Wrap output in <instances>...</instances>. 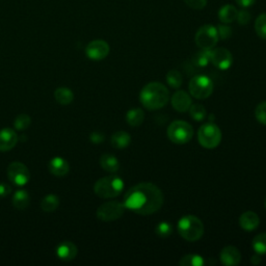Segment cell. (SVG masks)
Wrapping results in <instances>:
<instances>
[{
    "label": "cell",
    "mask_w": 266,
    "mask_h": 266,
    "mask_svg": "<svg viewBox=\"0 0 266 266\" xmlns=\"http://www.w3.org/2000/svg\"><path fill=\"white\" fill-rule=\"evenodd\" d=\"M124 206L140 215H151L163 204L162 191L153 183L144 182L131 187L124 196Z\"/></svg>",
    "instance_id": "1"
},
{
    "label": "cell",
    "mask_w": 266,
    "mask_h": 266,
    "mask_svg": "<svg viewBox=\"0 0 266 266\" xmlns=\"http://www.w3.org/2000/svg\"><path fill=\"white\" fill-rule=\"evenodd\" d=\"M141 102L149 110H156L164 107L170 100V92L160 82H150L144 86L140 94Z\"/></svg>",
    "instance_id": "2"
},
{
    "label": "cell",
    "mask_w": 266,
    "mask_h": 266,
    "mask_svg": "<svg viewBox=\"0 0 266 266\" xmlns=\"http://www.w3.org/2000/svg\"><path fill=\"white\" fill-rule=\"evenodd\" d=\"M178 232L183 239L197 241L204 234V225L194 215H184L178 220Z\"/></svg>",
    "instance_id": "3"
},
{
    "label": "cell",
    "mask_w": 266,
    "mask_h": 266,
    "mask_svg": "<svg viewBox=\"0 0 266 266\" xmlns=\"http://www.w3.org/2000/svg\"><path fill=\"white\" fill-rule=\"evenodd\" d=\"M124 189V181L118 176H108L98 180L94 186L95 193L102 198L118 196Z\"/></svg>",
    "instance_id": "4"
},
{
    "label": "cell",
    "mask_w": 266,
    "mask_h": 266,
    "mask_svg": "<svg viewBox=\"0 0 266 266\" xmlns=\"http://www.w3.org/2000/svg\"><path fill=\"white\" fill-rule=\"evenodd\" d=\"M168 137L174 144H187L193 137V128L185 121H174L168 128Z\"/></svg>",
    "instance_id": "5"
},
{
    "label": "cell",
    "mask_w": 266,
    "mask_h": 266,
    "mask_svg": "<svg viewBox=\"0 0 266 266\" xmlns=\"http://www.w3.org/2000/svg\"><path fill=\"white\" fill-rule=\"evenodd\" d=\"M197 140L202 147L206 149H214L220 144L221 131L213 123L204 124L197 131Z\"/></svg>",
    "instance_id": "6"
},
{
    "label": "cell",
    "mask_w": 266,
    "mask_h": 266,
    "mask_svg": "<svg viewBox=\"0 0 266 266\" xmlns=\"http://www.w3.org/2000/svg\"><path fill=\"white\" fill-rule=\"evenodd\" d=\"M189 92L196 99H206L213 92V82L208 76L196 75L189 81Z\"/></svg>",
    "instance_id": "7"
},
{
    "label": "cell",
    "mask_w": 266,
    "mask_h": 266,
    "mask_svg": "<svg viewBox=\"0 0 266 266\" xmlns=\"http://www.w3.org/2000/svg\"><path fill=\"white\" fill-rule=\"evenodd\" d=\"M217 28L212 25H204L199 27L195 33V44L201 49H212L218 42Z\"/></svg>",
    "instance_id": "8"
},
{
    "label": "cell",
    "mask_w": 266,
    "mask_h": 266,
    "mask_svg": "<svg viewBox=\"0 0 266 266\" xmlns=\"http://www.w3.org/2000/svg\"><path fill=\"white\" fill-rule=\"evenodd\" d=\"M125 209L124 204L121 202H106L98 208L97 217L103 221H113L119 219L124 214Z\"/></svg>",
    "instance_id": "9"
},
{
    "label": "cell",
    "mask_w": 266,
    "mask_h": 266,
    "mask_svg": "<svg viewBox=\"0 0 266 266\" xmlns=\"http://www.w3.org/2000/svg\"><path fill=\"white\" fill-rule=\"evenodd\" d=\"M8 177L12 183L23 186L28 183L30 173L25 164L15 161L8 166Z\"/></svg>",
    "instance_id": "10"
},
{
    "label": "cell",
    "mask_w": 266,
    "mask_h": 266,
    "mask_svg": "<svg viewBox=\"0 0 266 266\" xmlns=\"http://www.w3.org/2000/svg\"><path fill=\"white\" fill-rule=\"evenodd\" d=\"M85 53L93 60H102L109 53V45L103 40L92 41L86 46Z\"/></svg>",
    "instance_id": "11"
},
{
    "label": "cell",
    "mask_w": 266,
    "mask_h": 266,
    "mask_svg": "<svg viewBox=\"0 0 266 266\" xmlns=\"http://www.w3.org/2000/svg\"><path fill=\"white\" fill-rule=\"evenodd\" d=\"M210 61L219 70H228L232 65L233 56L231 52L226 48L211 49Z\"/></svg>",
    "instance_id": "12"
},
{
    "label": "cell",
    "mask_w": 266,
    "mask_h": 266,
    "mask_svg": "<svg viewBox=\"0 0 266 266\" xmlns=\"http://www.w3.org/2000/svg\"><path fill=\"white\" fill-rule=\"evenodd\" d=\"M220 261L226 266H235L238 265L241 261V254L235 247H226L221 250L220 254Z\"/></svg>",
    "instance_id": "13"
},
{
    "label": "cell",
    "mask_w": 266,
    "mask_h": 266,
    "mask_svg": "<svg viewBox=\"0 0 266 266\" xmlns=\"http://www.w3.org/2000/svg\"><path fill=\"white\" fill-rule=\"evenodd\" d=\"M18 143V136L15 130L5 128L0 130V151L6 152L12 150Z\"/></svg>",
    "instance_id": "14"
},
{
    "label": "cell",
    "mask_w": 266,
    "mask_h": 266,
    "mask_svg": "<svg viewBox=\"0 0 266 266\" xmlns=\"http://www.w3.org/2000/svg\"><path fill=\"white\" fill-rule=\"evenodd\" d=\"M172 105L179 113H185L189 110L191 106V98L184 91H178L172 96Z\"/></svg>",
    "instance_id": "15"
},
{
    "label": "cell",
    "mask_w": 266,
    "mask_h": 266,
    "mask_svg": "<svg viewBox=\"0 0 266 266\" xmlns=\"http://www.w3.org/2000/svg\"><path fill=\"white\" fill-rule=\"evenodd\" d=\"M56 254L63 261L73 260L77 256V247L70 241H64L57 247Z\"/></svg>",
    "instance_id": "16"
},
{
    "label": "cell",
    "mask_w": 266,
    "mask_h": 266,
    "mask_svg": "<svg viewBox=\"0 0 266 266\" xmlns=\"http://www.w3.org/2000/svg\"><path fill=\"white\" fill-rule=\"evenodd\" d=\"M69 163L61 157H54L49 162V171L54 176H65L69 173Z\"/></svg>",
    "instance_id": "17"
},
{
    "label": "cell",
    "mask_w": 266,
    "mask_h": 266,
    "mask_svg": "<svg viewBox=\"0 0 266 266\" xmlns=\"http://www.w3.org/2000/svg\"><path fill=\"white\" fill-rule=\"evenodd\" d=\"M260 224V218L257 213L253 211H247L242 213L239 217V225L246 231H253L258 228Z\"/></svg>",
    "instance_id": "18"
},
{
    "label": "cell",
    "mask_w": 266,
    "mask_h": 266,
    "mask_svg": "<svg viewBox=\"0 0 266 266\" xmlns=\"http://www.w3.org/2000/svg\"><path fill=\"white\" fill-rule=\"evenodd\" d=\"M237 15H238L237 9L234 6H231V5L224 6L218 12V18L225 24L234 22L237 19Z\"/></svg>",
    "instance_id": "19"
},
{
    "label": "cell",
    "mask_w": 266,
    "mask_h": 266,
    "mask_svg": "<svg viewBox=\"0 0 266 266\" xmlns=\"http://www.w3.org/2000/svg\"><path fill=\"white\" fill-rule=\"evenodd\" d=\"M100 164L102 169L108 173H116L120 169V163L116 156L112 154H104L100 158Z\"/></svg>",
    "instance_id": "20"
},
{
    "label": "cell",
    "mask_w": 266,
    "mask_h": 266,
    "mask_svg": "<svg viewBox=\"0 0 266 266\" xmlns=\"http://www.w3.org/2000/svg\"><path fill=\"white\" fill-rule=\"evenodd\" d=\"M145 120V113L141 108H132L126 115L127 123L132 127H139Z\"/></svg>",
    "instance_id": "21"
},
{
    "label": "cell",
    "mask_w": 266,
    "mask_h": 266,
    "mask_svg": "<svg viewBox=\"0 0 266 266\" xmlns=\"http://www.w3.org/2000/svg\"><path fill=\"white\" fill-rule=\"evenodd\" d=\"M131 137L126 131H118L112 137V146L116 149H124L129 146Z\"/></svg>",
    "instance_id": "22"
},
{
    "label": "cell",
    "mask_w": 266,
    "mask_h": 266,
    "mask_svg": "<svg viewBox=\"0 0 266 266\" xmlns=\"http://www.w3.org/2000/svg\"><path fill=\"white\" fill-rule=\"evenodd\" d=\"M30 202V196L26 190H18L15 192L13 197V204L15 208L19 210L26 209Z\"/></svg>",
    "instance_id": "23"
},
{
    "label": "cell",
    "mask_w": 266,
    "mask_h": 266,
    "mask_svg": "<svg viewBox=\"0 0 266 266\" xmlns=\"http://www.w3.org/2000/svg\"><path fill=\"white\" fill-rule=\"evenodd\" d=\"M54 97L55 100L62 105H68L70 104L73 99H74V94L70 88H66V87H59L55 91L54 93Z\"/></svg>",
    "instance_id": "24"
},
{
    "label": "cell",
    "mask_w": 266,
    "mask_h": 266,
    "mask_svg": "<svg viewBox=\"0 0 266 266\" xmlns=\"http://www.w3.org/2000/svg\"><path fill=\"white\" fill-rule=\"evenodd\" d=\"M58 205H59V198L54 194L46 195L41 202V208L46 212H52L56 210Z\"/></svg>",
    "instance_id": "25"
},
{
    "label": "cell",
    "mask_w": 266,
    "mask_h": 266,
    "mask_svg": "<svg viewBox=\"0 0 266 266\" xmlns=\"http://www.w3.org/2000/svg\"><path fill=\"white\" fill-rule=\"evenodd\" d=\"M210 54H211V49H202L201 51H198L193 57L194 64L199 66V68L207 66L208 63L210 62Z\"/></svg>",
    "instance_id": "26"
},
{
    "label": "cell",
    "mask_w": 266,
    "mask_h": 266,
    "mask_svg": "<svg viewBox=\"0 0 266 266\" xmlns=\"http://www.w3.org/2000/svg\"><path fill=\"white\" fill-rule=\"evenodd\" d=\"M205 263L203 257H201L199 255H194V254H190V255H186L184 257L181 258V260L179 261V265L180 266H202Z\"/></svg>",
    "instance_id": "27"
},
{
    "label": "cell",
    "mask_w": 266,
    "mask_h": 266,
    "mask_svg": "<svg viewBox=\"0 0 266 266\" xmlns=\"http://www.w3.org/2000/svg\"><path fill=\"white\" fill-rule=\"evenodd\" d=\"M252 247L258 255H265L266 254V233H261V234L257 235L253 239Z\"/></svg>",
    "instance_id": "28"
},
{
    "label": "cell",
    "mask_w": 266,
    "mask_h": 266,
    "mask_svg": "<svg viewBox=\"0 0 266 266\" xmlns=\"http://www.w3.org/2000/svg\"><path fill=\"white\" fill-rule=\"evenodd\" d=\"M166 81H168V83L171 87L178 88L182 85L183 78H182V75L179 71L172 70L168 73V75H166Z\"/></svg>",
    "instance_id": "29"
},
{
    "label": "cell",
    "mask_w": 266,
    "mask_h": 266,
    "mask_svg": "<svg viewBox=\"0 0 266 266\" xmlns=\"http://www.w3.org/2000/svg\"><path fill=\"white\" fill-rule=\"evenodd\" d=\"M255 29L257 35L261 38L266 40V13L261 14L255 22Z\"/></svg>",
    "instance_id": "30"
},
{
    "label": "cell",
    "mask_w": 266,
    "mask_h": 266,
    "mask_svg": "<svg viewBox=\"0 0 266 266\" xmlns=\"http://www.w3.org/2000/svg\"><path fill=\"white\" fill-rule=\"evenodd\" d=\"M155 232L156 234L159 237L165 238V237H169L172 233H173V227L170 223L168 221H161L159 223L156 228H155Z\"/></svg>",
    "instance_id": "31"
},
{
    "label": "cell",
    "mask_w": 266,
    "mask_h": 266,
    "mask_svg": "<svg viewBox=\"0 0 266 266\" xmlns=\"http://www.w3.org/2000/svg\"><path fill=\"white\" fill-rule=\"evenodd\" d=\"M190 116L195 121H203L206 118V109L201 104H193L189 108Z\"/></svg>",
    "instance_id": "32"
},
{
    "label": "cell",
    "mask_w": 266,
    "mask_h": 266,
    "mask_svg": "<svg viewBox=\"0 0 266 266\" xmlns=\"http://www.w3.org/2000/svg\"><path fill=\"white\" fill-rule=\"evenodd\" d=\"M30 123H31V119L28 115H20L15 119L14 126L18 130H24L29 127Z\"/></svg>",
    "instance_id": "33"
},
{
    "label": "cell",
    "mask_w": 266,
    "mask_h": 266,
    "mask_svg": "<svg viewBox=\"0 0 266 266\" xmlns=\"http://www.w3.org/2000/svg\"><path fill=\"white\" fill-rule=\"evenodd\" d=\"M256 119L262 125H266V102L260 103L255 110Z\"/></svg>",
    "instance_id": "34"
},
{
    "label": "cell",
    "mask_w": 266,
    "mask_h": 266,
    "mask_svg": "<svg viewBox=\"0 0 266 266\" xmlns=\"http://www.w3.org/2000/svg\"><path fill=\"white\" fill-rule=\"evenodd\" d=\"M217 32H218V38L221 40H227L231 38L232 36V28L228 25H219L217 27Z\"/></svg>",
    "instance_id": "35"
},
{
    "label": "cell",
    "mask_w": 266,
    "mask_h": 266,
    "mask_svg": "<svg viewBox=\"0 0 266 266\" xmlns=\"http://www.w3.org/2000/svg\"><path fill=\"white\" fill-rule=\"evenodd\" d=\"M185 4L193 10H202L206 7L207 0H184Z\"/></svg>",
    "instance_id": "36"
},
{
    "label": "cell",
    "mask_w": 266,
    "mask_h": 266,
    "mask_svg": "<svg viewBox=\"0 0 266 266\" xmlns=\"http://www.w3.org/2000/svg\"><path fill=\"white\" fill-rule=\"evenodd\" d=\"M237 20H238V23L240 25L249 24V22L251 21V14L248 11H245V10L240 11V12H238Z\"/></svg>",
    "instance_id": "37"
},
{
    "label": "cell",
    "mask_w": 266,
    "mask_h": 266,
    "mask_svg": "<svg viewBox=\"0 0 266 266\" xmlns=\"http://www.w3.org/2000/svg\"><path fill=\"white\" fill-rule=\"evenodd\" d=\"M90 140L93 144H101L105 140V136L102 132H93L90 136Z\"/></svg>",
    "instance_id": "38"
},
{
    "label": "cell",
    "mask_w": 266,
    "mask_h": 266,
    "mask_svg": "<svg viewBox=\"0 0 266 266\" xmlns=\"http://www.w3.org/2000/svg\"><path fill=\"white\" fill-rule=\"evenodd\" d=\"M11 186L6 184V183H0V196L4 197V196H7L8 194L11 193Z\"/></svg>",
    "instance_id": "39"
},
{
    "label": "cell",
    "mask_w": 266,
    "mask_h": 266,
    "mask_svg": "<svg viewBox=\"0 0 266 266\" xmlns=\"http://www.w3.org/2000/svg\"><path fill=\"white\" fill-rule=\"evenodd\" d=\"M235 2L242 8H249L255 4L256 0H235Z\"/></svg>",
    "instance_id": "40"
},
{
    "label": "cell",
    "mask_w": 266,
    "mask_h": 266,
    "mask_svg": "<svg viewBox=\"0 0 266 266\" xmlns=\"http://www.w3.org/2000/svg\"><path fill=\"white\" fill-rule=\"evenodd\" d=\"M251 262H252L253 264L257 265V264H259V263L261 262V258H260L259 256H253L252 259H251Z\"/></svg>",
    "instance_id": "41"
},
{
    "label": "cell",
    "mask_w": 266,
    "mask_h": 266,
    "mask_svg": "<svg viewBox=\"0 0 266 266\" xmlns=\"http://www.w3.org/2000/svg\"><path fill=\"white\" fill-rule=\"evenodd\" d=\"M265 208H266V199H265Z\"/></svg>",
    "instance_id": "42"
}]
</instances>
